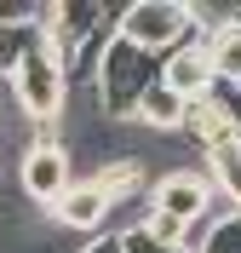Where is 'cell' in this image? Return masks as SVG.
<instances>
[{"label":"cell","mask_w":241,"mask_h":253,"mask_svg":"<svg viewBox=\"0 0 241 253\" xmlns=\"http://www.w3.org/2000/svg\"><path fill=\"white\" fill-rule=\"evenodd\" d=\"M40 17V0H0V29H23Z\"/></svg>","instance_id":"cell-13"},{"label":"cell","mask_w":241,"mask_h":253,"mask_svg":"<svg viewBox=\"0 0 241 253\" xmlns=\"http://www.w3.org/2000/svg\"><path fill=\"white\" fill-rule=\"evenodd\" d=\"M207 178L218 190V202H230V213H241V138L207 150Z\"/></svg>","instance_id":"cell-8"},{"label":"cell","mask_w":241,"mask_h":253,"mask_svg":"<svg viewBox=\"0 0 241 253\" xmlns=\"http://www.w3.org/2000/svg\"><path fill=\"white\" fill-rule=\"evenodd\" d=\"M115 236H121V253H190V248H161V242H149L144 230H115Z\"/></svg>","instance_id":"cell-14"},{"label":"cell","mask_w":241,"mask_h":253,"mask_svg":"<svg viewBox=\"0 0 241 253\" xmlns=\"http://www.w3.org/2000/svg\"><path fill=\"white\" fill-rule=\"evenodd\" d=\"M184 138H195V144H201V156H207V150H218V144L236 138V121H230V115L201 92V98L184 104Z\"/></svg>","instance_id":"cell-7"},{"label":"cell","mask_w":241,"mask_h":253,"mask_svg":"<svg viewBox=\"0 0 241 253\" xmlns=\"http://www.w3.org/2000/svg\"><path fill=\"white\" fill-rule=\"evenodd\" d=\"M58 230H69V236H109V224H115V202L103 196V190L92 184V178H75V184L64 190V202L46 213Z\"/></svg>","instance_id":"cell-5"},{"label":"cell","mask_w":241,"mask_h":253,"mask_svg":"<svg viewBox=\"0 0 241 253\" xmlns=\"http://www.w3.org/2000/svg\"><path fill=\"white\" fill-rule=\"evenodd\" d=\"M201 52L212 63V81H236L241 86V23H224V29L201 35Z\"/></svg>","instance_id":"cell-9"},{"label":"cell","mask_w":241,"mask_h":253,"mask_svg":"<svg viewBox=\"0 0 241 253\" xmlns=\"http://www.w3.org/2000/svg\"><path fill=\"white\" fill-rule=\"evenodd\" d=\"M161 86H172L184 104H190V98H201V92L212 86V63H207V52H201V41L178 46L172 58H161Z\"/></svg>","instance_id":"cell-6"},{"label":"cell","mask_w":241,"mask_h":253,"mask_svg":"<svg viewBox=\"0 0 241 253\" xmlns=\"http://www.w3.org/2000/svg\"><path fill=\"white\" fill-rule=\"evenodd\" d=\"M29 46H34V23H23V29H0V81L17 75V63L29 58Z\"/></svg>","instance_id":"cell-12"},{"label":"cell","mask_w":241,"mask_h":253,"mask_svg":"<svg viewBox=\"0 0 241 253\" xmlns=\"http://www.w3.org/2000/svg\"><path fill=\"white\" fill-rule=\"evenodd\" d=\"M138 126H149V132H172V126H184V98L172 92V86H149L144 98H138V115H132Z\"/></svg>","instance_id":"cell-10"},{"label":"cell","mask_w":241,"mask_h":253,"mask_svg":"<svg viewBox=\"0 0 241 253\" xmlns=\"http://www.w3.org/2000/svg\"><path fill=\"white\" fill-rule=\"evenodd\" d=\"M149 207L155 213H167V219L190 224V230H201V224L218 213V190H212L207 167L195 173V167H172V173L149 178Z\"/></svg>","instance_id":"cell-3"},{"label":"cell","mask_w":241,"mask_h":253,"mask_svg":"<svg viewBox=\"0 0 241 253\" xmlns=\"http://www.w3.org/2000/svg\"><path fill=\"white\" fill-rule=\"evenodd\" d=\"M75 184V156H69L64 144H52V150H23L17 156V190H23V202L52 213V207L64 202V190Z\"/></svg>","instance_id":"cell-4"},{"label":"cell","mask_w":241,"mask_h":253,"mask_svg":"<svg viewBox=\"0 0 241 253\" xmlns=\"http://www.w3.org/2000/svg\"><path fill=\"white\" fill-rule=\"evenodd\" d=\"M195 253H241V213L218 207V213L201 224V236H195Z\"/></svg>","instance_id":"cell-11"},{"label":"cell","mask_w":241,"mask_h":253,"mask_svg":"<svg viewBox=\"0 0 241 253\" xmlns=\"http://www.w3.org/2000/svg\"><path fill=\"white\" fill-rule=\"evenodd\" d=\"M75 253H121V236H115V230L109 236H92V242H80Z\"/></svg>","instance_id":"cell-15"},{"label":"cell","mask_w":241,"mask_h":253,"mask_svg":"<svg viewBox=\"0 0 241 253\" xmlns=\"http://www.w3.org/2000/svg\"><path fill=\"white\" fill-rule=\"evenodd\" d=\"M161 81V58L127 46L121 35L103 41V58H98V81H92V98H98V115L115 126H127L138 115V98Z\"/></svg>","instance_id":"cell-1"},{"label":"cell","mask_w":241,"mask_h":253,"mask_svg":"<svg viewBox=\"0 0 241 253\" xmlns=\"http://www.w3.org/2000/svg\"><path fill=\"white\" fill-rule=\"evenodd\" d=\"M115 35H121L127 46L149 52V58H172L178 46L201 41V23H195L190 0H127Z\"/></svg>","instance_id":"cell-2"}]
</instances>
